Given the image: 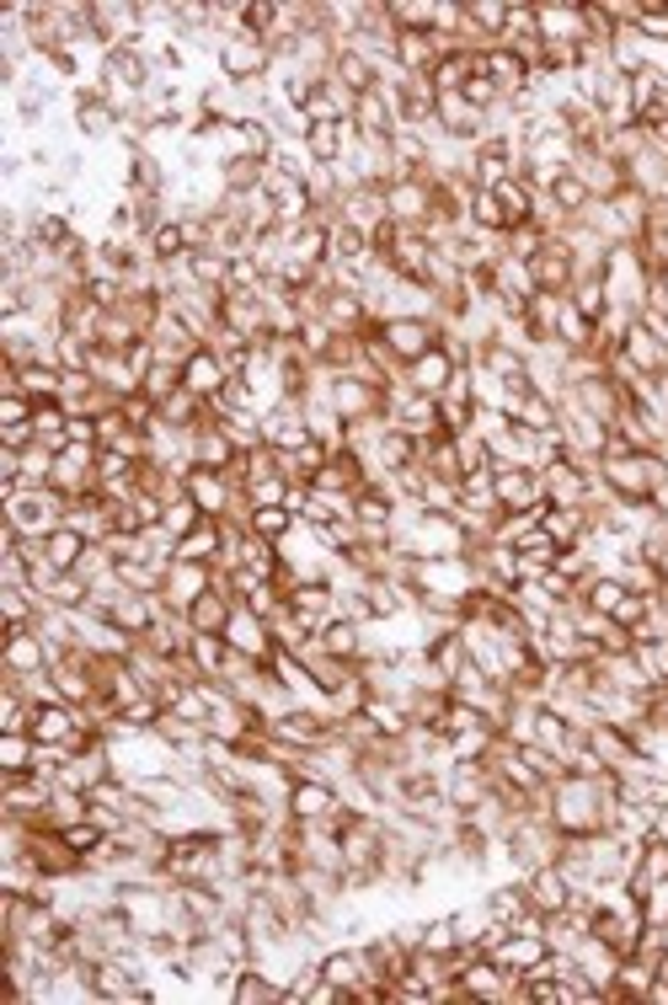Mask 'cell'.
Here are the masks:
<instances>
[{
    "instance_id": "6da1fadb",
    "label": "cell",
    "mask_w": 668,
    "mask_h": 1005,
    "mask_svg": "<svg viewBox=\"0 0 668 1005\" xmlns=\"http://www.w3.org/2000/svg\"><path fill=\"white\" fill-rule=\"evenodd\" d=\"M460 364L444 354V348H428L418 364H407V386L418 391V397H444V386L455 380Z\"/></svg>"
}]
</instances>
